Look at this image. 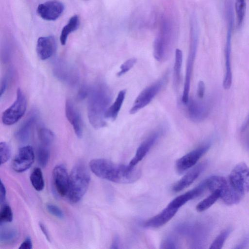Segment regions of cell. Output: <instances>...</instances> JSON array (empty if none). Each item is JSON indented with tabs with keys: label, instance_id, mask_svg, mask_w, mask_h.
<instances>
[{
	"label": "cell",
	"instance_id": "6",
	"mask_svg": "<svg viewBox=\"0 0 249 249\" xmlns=\"http://www.w3.org/2000/svg\"><path fill=\"white\" fill-rule=\"evenodd\" d=\"M206 181L208 190L211 192L219 191L220 198L228 205L238 203L244 196L232 186L228 178L213 176L206 179Z\"/></svg>",
	"mask_w": 249,
	"mask_h": 249
},
{
	"label": "cell",
	"instance_id": "44",
	"mask_svg": "<svg viewBox=\"0 0 249 249\" xmlns=\"http://www.w3.org/2000/svg\"><path fill=\"white\" fill-rule=\"evenodd\" d=\"M120 241L118 236L115 235L112 241L110 249H115L119 248Z\"/></svg>",
	"mask_w": 249,
	"mask_h": 249
},
{
	"label": "cell",
	"instance_id": "12",
	"mask_svg": "<svg viewBox=\"0 0 249 249\" xmlns=\"http://www.w3.org/2000/svg\"><path fill=\"white\" fill-rule=\"evenodd\" d=\"M210 143H207L186 154L178 159L176 163V168L178 172L182 173L193 167L198 160L210 149Z\"/></svg>",
	"mask_w": 249,
	"mask_h": 249
},
{
	"label": "cell",
	"instance_id": "31",
	"mask_svg": "<svg viewBox=\"0 0 249 249\" xmlns=\"http://www.w3.org/2000/svg\"><path fill=\"white\" fill-rule=\"evenodd\" d=\"M235 8L238 28L241 26L245 16L246 3V0H235Z\"/></svg>",
	"mask_w": 249,
	"mask_h": 249
},
{
	"label": "cell",
	"instance_id": "25",
	"mask_svg": "<svg viewBox=\"0 0 249 249\" xmlns=\"http://www.w3.org/2000/svg\"><path fill=\"white\" fill-rule=\"evenodd\" d=\"M79 23V18L77 15H74L70 18L61 32L60 41L61 45H65L66 44L68 36L78 29Z\"/></svg>",
	"mask_w": 249,
	"mask_h": 249
},
{
	"label": "cell",
	"instance_id": "29",
	"mask_svg": "<svg viewBox=\"0 0 249 249\" xmlns=\"http://www.w3.org/2000/svg\"><path fill=\"white\" fill-rule=\"evenodd\" d=\"M219 198L220 193L219 191L212 192L207 197L200 201L196 206V210L199 212H203L212 206Z\"/></svg>",
	"mask_w": 249,
	"mask_h": 249
},
{
	"label": "cell",
	"instance_id": "28",
	"mask_svg": "<svg viewBox=\"0 0 249 249\" xmlns=\"http://www.w3.org/2000/svg\"><path fill=\"white\" fill-rule=\"evenodd\" d=\"M31 183L33 187L37 191L42 190L45 183L42 171L40 168H35L31 173L30 177Z\"/></svg>",
	"mask_w": 249,
	"mask_h": 249
},
{
	"label": "cell",
	"instance_id": "14",
	"mask_svg": "<svg viewBox=\"0 0 249 249\" xmlns=\"http://www.w3.org/2000/svg\"><path fill=\"white\" fill-rule=\"evenodd\" d=\"M52 176L54 187L57 193L62 197L67 196L70 176L65 166L59 164L55 166Z\"/></svg>",
	"mask_w": 249,
	"mask_h": 249
},
{
	"label": "cell",
	"instance_id": "36",
	"mask_svg": "<svg viewBox=\"0 0 249 249\" xmlns=\"http://www.w3.org/2000/svg\"><path fill=\"white\" fill-rule=\"evenodd\" d=\"M137 59L131 58L123 63L120 67V71L117 73V75L120 77L128 72L135 64Z\"/></svg>",
	"mask_w": 249,
	"mask_h": 249
},
{
	"label": "cell",
	"instance_id": "9",
	"mask_svg": "<svg viewBox=\"0 0 249 249\" xmlns=\"http://www.w3.org/2000/svg\"><path fill=\"white\" fill-rule=\"evenodd\" d=\"M167 76L164 75L141 91L130 109V114L136 113L151 102L164 86L167 80Z\"/></svg>",
	"mask_w": 249,
	"mask_h": 249
},
{
	"label": "cell",
	"instance_id": "19",
	"mask_svg": "<svg viewBox=\"0 0 249 249\" xmlns=\"http://www.w3.org/2000/svg\"><path fill=\"white\" fill-rule=\"evenodd\" d=\"M56 49V42L53 36H41L38 38L36 51L38 57L42 60L50 58Z\"/></svg>",
	"mask_w": 249,
	"mask_h": 249
},
{
	"label": "cell",
	"instance_id": "20",
	"mask_svg": "<svg viewBox=\"0 0 249 249\" xmlns=\"http://www.w3.org/2000/svg\"><path fill=\"white\" fill-rule=\"evenodd\" d=\"M206 190H208V188L205 179L194 189L177 196L172 200L168 205L178 210L186 202L199 196Z\"/></svg>",
	"mask_w": 249,
	"mask_h": 249
},
{
	"label": "cell",
	"instance_id": "16",
	"mask_svg": "<svg viewBox=\"0 0 249 249\" xmlns=\"http://www.w3.org/2000/svg\"><path fill=\"white\" fill-rule=\"evenodd\" d=\"M161 133H162V130L161 131V130L155 131L142 142L138 147L135 156L128 164L129 167L131 168H135L136 165L144 158L159 139Z\"/></svg>",
	"mask_w": 249,
	"mask_h": 249
},
{
	"label": "cell",
	"instance_id": "26",
	"mask_svg": "<svg viewBox=\"0 0 249 249\" xmlns=\"http://www.w3.org/2000/svg\"><path fill=\"white\" fill-rule=\"evenodd\" d=\"M18 230L13 227H1L0 241L3 244H12L15 242L18 237Z\"/></svg>",
	"mask_w": 249,
	"mask_h": 249
},
{
	"label": "cell",
	"instance_id": "3",
	"mask_svg": "<svg viewBox=\"0 0 249 249\" xmlns=\"http://www.w3.org/2000/svg\"><path fill=\"white\" fill-rule=\"evenodd\" d=\"M175 25L167 17L161 20L160 30L153 45V54L158 61L166 60L170 55L175 39Z\"/></svg>",
	"mask_w": 249,
	"mask_h": 249
},
{
	"label": "cell",
	"instance_id": "40",
	"mask_svg": "<svg viewBox=\"0 0 249 249\" xmlns=\"http://www.w3.org/2000/svg\"><path fill=\"white\" fill-rule=\"evenodd\" d=\"M205 85L203 81H199L197 89V95L198 98L202 99L205 94Z\"/></svg>",
	"mask_w": 249,
	"mask_h": 249
},
{
	"label": "cell",
	"instance_id": "1",
	"mask_svg": "<svg viewBox=\"0 0 249 249\" xmlns=\"http://www.w3.org/2000/svg\"><path fill=\"white\" fill-rule=\"evenodd\" d=\"M91 171L97 177L118 183L135 182L141 176V171L129 166L114 163L104 159L91 160L89 164Z\"/></svg>",
	"mask_w": 249,
	"mask_h": 249
},
{
	"label": "cell",
	"instance_id": "30",
	"mask_svg": "<svg viewBox=\"0 0 249 249\" xmlns=\"http://www.w3.org/2000/svg\"><path fill=\"white\" fill-rule=\"evenodd\" d=\"M38 136L41 144L49 147L53 142L54 138L53 133L45 127H40L38 130Z\"/></svg>",
	"mask_w": 249,
	"mask_h": 249
},
{
	"label": "cell",
	"instance_id": "10",
	"mask_svg": "<svg viewBox=\"0 0 249 249\" xmlns=\"http://www.w3.org/2000/svg\"><path fill=\"white\" fill-rule=\"evenodd\" d=\"M228 178L232 186L244 195L249 192V167L245 162L237 164Z\"/></svg>",
	"mask_w": 249,
	"mask_h": 249
},
{
	"label": "cell",
	"instance_id": "18",
	"mask_svg": "<svg viewBox=\"0 0 249 249\" xmlns=\"http://www.w3.org/2000/svg\"><path fill=\"white\" fill-rule=\"evenodd\" d=\"M73 68L67 63L58 60L53 64V71L60 80L69 84H73L77 80V75Z\"/></svg>",
	"mask_w": 249,
	"mask_h": 249
},
{
	"label": "cell",
	"instance_id": "46",
	"mask_svg": "<svg viewBox=\"0 0 249 249\" xmlns=\"http://www.w3.org/2000/svg\"><path fill=\"white\" fill-rule=\"evenodd\" d=\"M7 87L6 79L4 78L1 82L0 90V96L2 97L3 94L4 93Z\"/></svg>",
	"mask_w": 249,
	"mask_h": 249
},
{
	"label": "cell",
	"instance_id": "24",
	"mask_svg": "<svg viewBox=\"0 0 249 249\" xmlns=\"http://www.w3.org/2000/svg\"><path fill=\"white\" fill-rule=\"evenodd\" d=\"M125 94V89L120 91L114 103L107 109L105 113L106 119L111 120L116 119L124 101Z\"/></svg>",
	"mask_w": 249,
	"mask_h": 249
},
{
	"label": "cell",
	"instance_id": "13",
	"mask_svg": "<svg viewBox=\"0 0 249 249\" xmlns=\"http://www.w3.org/2000/svg\"><path fill=\"white\" fill-rule=\"evenodd\" d=\"M35 154L32 146L26 145L19 149L12 161V168L18 173L28 169L34 161Z\"/></svg>",
	"mask_w": 249,
	"mask_h": 249
},
{
	"label": "cell",
	"instance_id": "11",
	"mask_svg": "<svg viewBox=\"0 0 249 249\" xmlns=\"http://www.w3.org/2000/svg\"><path fill=\"white\" fill-rule=\"evenodd\" d=\"M184 104L185 105L187 115L193 122H200L209 115L210 105L208 101L199 98H189Z\"/></svg>",
	"mask_w": 249,
	"mask_h": 249
},
{
	"label": "cell",
	"instance_id": "5",
	"mask_svg": "<svg viewBox=\"0 0 249 249\" xmlns=\"http://www.w3.org/2000/svg\"><path fill=\"white\" fill-rule=\"evenodd\" d=\"M199 39V29L197 20L192 16L190 21V45L187 60L186 73L182 96V102L185 104L189 98L191 81L196 57Z\"/></svg>",
	"mask_w": 249,
	"mask_h": 249
},
{
	"label": "cell",
	"instance_id": "35",
	"mask_svg": "<svg viewBox=\"0 0 249 249\" xmlns=\"http://www.w3.org/2000/svg\"><path fill=\"white\" fill-rule=\"evenodd\" d=\"M0 165L4 164L10 158L11 149L6 142H2L0 143Z\"/></svg>",
	"mask_w": 249,
	"mask_h": 249
},
{
	"label": "cell",
	"instance_id": "7",
	"mask_svg": "<svg viewBox=\"0 0 249 249\" xmlns=\"http://www.w3.org/2000/svg\"><path fill=\"white\" fill-rule=\"evenodd\" d=\"M27 107V100L23 91L18 88L17 98L13 104L2 113L1 120L6 125H12L18 122L24 115Z\"/></svg>",
	"mask_w": 249,
	"mask_h": 249
},
{
	"label": "cell",
	"instance_id": "34",
	"mask_svg": "<svg viewBox=\"0 0 249 249\" xmlns=\"http://www.w3.org/2000/svg\"><path fill=\"white\" fill-rule=\"evenodd\" d=\"M13 218V214L11 207L7 204H4L1 207L0 213V225L11 222Z\"/></svg>",
	"mask_w": 249,
	"mask_h": 249
},
{
	"label": "cell",
	"instance_id": "15",
	"mask_svg": "<svg viewBox=\"0 0 249 249\" xmlns=\"http://www.w3.org/2000/svg\"><path fill=\"white\" fill-rule=\"evenodd\" d=\"M64 10L63 4L58 1H49L39 4L36 9L37 14L46 20L57 19Z\"/></svg>",
	"mask_w": 249,
	"mask_h": 249
},
{
	"label": "cell",
	"instance_id": "17",
	"mask_svg": "<svg viewBox=\"0 0 249 249\" xmlns=\"http://www.w3.org/2000/svg\"><path fill=\"white\" fill-rule=\"evenodd\" d=\"M207 163V161H203L192 168L174 184L172 187L173 191L179 192L192 184L205 169Z\"/></svg>",
	"mask_w": 249,
	"mask_h": 249
},
{
	"label": "cell",
	"instance_id": "47",
	"mask_svg": "<svg viewBox=\"0 0 249 249\" xmlns=\"http://www.w3.org/2000/svg\"></svg>",
	"mask_w": 249,
	"mask_h": 249
},
{
	"label": "cell",
	"instance_id": "2",
	"mask_svg": "<svg viewBox=\"0 0 249 249\" xmlns=\"http://www.w3.org/2000/svg\"><path fill=\"white\" fill-rule=\"evenodd\" d=\"M88 116L93 127L100 128L106 125L105 113L111 102L112 96L108 87L103 83L95 84L89 92Z\"/></svg>",
	"mask_w": 249,
	"mask_h": 249
},
{
	"label": "cell",
	"instance_id": "43",
	"mask_svg": "<svg viewBox=\"0 0 249 249\" xmlns=\"http://www.w3.org/2000/svg\"><path fill=\"white\" fill-rule=\"evenodd\" d=\"M39 227H40L42 232H43V233L46 237L47 240L50 242L51 240V239H50L51 238H50V236L49 231H48V230L47 229L46 226L44 225L43 223H42L41 222H40L39 223Z\"/></svg>",
	"mask_w": 249,
	"mask_h": 249
},
{
	"label": "cell",
	"instance_id": "38",
	"mask_svg": "<svg viewBox=\"0 0 249 249\" xmlns=\"http://www.w3.org/2000/svg\"><path fill=\"white\" fill-rule=\"evenodd\" d=\"M46 209L51 214L58 218L62 219L64 216V213L61 209L54 204L51 203L47 204Z\"/></svg>",
	"mask_w": 249,
	"mask_h": 249
},
{
	"label": "cell",
	"instance_id": "22",
	"mask_svg": "<svg viewBox=\"0 0 249 249\" xmlns=\"http://www.w3.org/2000/svg\"><path fill=\"white\" fill-rule=\"evenodd\" d=\"M178 211V209L167 205L159 213L144 222L143 226L145 228H159L172 219Z\"/></svg>",
	"mask_w": 249,
	"mask_h": 249
},
{
	"label": "cell",
	"instance_id": "33",
	"mask_svg": "<svg viewBox=\"0 0 249 249\" xmlns=\"http://www.w3.org/2000/svg\"><path fill=\"white\" fill-rule=\"evenodd\" d=\"M38 163L41 167H45L50 159V151L48 146L40 145L37 151Z\"/></svg>",
	"mask_w": 249,
	"mask_h": 249
},
{
	"label": "cell",
	"instance_id": "39",
	"mask_svg": "<svg viewBox=\"0 0 249 249\" xmlns=\"http://www.w3.org/2000/svg\"><path fill=\"white\" fill-rule=\"evenodd\" d=\"M177 248L175 241L171 237L167 238L161 245L162 249H176Z\"/></svg>",
	"mask_w": 249,
	"mask_h": 249
},
{
	"label": "cell",
	"instance_id": "4",
	"mask_svg": "<svg viewBox=\"0 0 249 249\" xmlns=\"http://www.w3.org/2000/svg\"><path fill=\"white\" fill-rule=\"evenodd\" d=\"M90 179L89 170L84 164L79 162L73 167L67 194L70 202L76 203L81 199L88 189Z\"/></svg>",
	"mask_w": 249,
	"mask_h": 249
},
{
	"label": "cell",
	"instance_id": "23",
	"mask_svg": "<svg viewBox=\"0 0 249 249\" xmlns=\"http://www.w3.org/2000/svg\"><path fill=\"white\" fill-rule=\"evenodd\" d=\"M37 118V112L36 110H33L16 133V137L18 141L24 142L29 139L33 126Z\"/></svg>",
	"mask_w": 249,
	"mask_h": 249
},
{
	"label": "cell",
	"instance_id": "27",
	"mask_svg": "<svg viewBox=\"0 0 249 249\" xmlns=\"http://www.w3.org/2000/svg\"><path fill=\"white\" fill-rule=\"evenodd\" d=\"M183 60L182 52L179 49L175 51V59L174 67V84L176 88H178L180 81V73Z\"/></svg>",
	"mask_w": 249,
	"mask_h": 249
},
{
	"label": "cell",
	"instance_id": "45",
	"mask_svg": "<svg viewBox=\"0 0 249 249\" xmlns=\"http://www.w3.org/2000/svg\"><path fill=\"white\" fill-rule=\"evenodd\" d=\"M89 94V92L85 87L81 88L78 94V97L80 99H84Z\"/></svg>",
	"mask_w": 249,
	"mask_h": 249
},
{
	"label": "cell",
	"instance_id": "32",
	"mask_svg": "<svg viewBox=\"0 0 249 249\" xmlns=\"http://www.w3.org/2000/svg\"><path fill=\"white\" fill-rule=\"evenodd\" d=\"M232 229L228 228L221 231L211 244L210 249H221L231 232Z\"/></svg>",
	"mask_w": 249,
	"mask_h": 249
},
{
	"label": "cell",
	"instance_id": "41",
	"mask_svg": "<svg viewBox=\"0 0 249 249\" xmlns=\"http://www.w3.org/2000/svg\"><path fill=\"white\" fill-rule=\"evenodd\" d=\"M33 248V243L30 237H27L19 247L20 249H31Z\"/></svg>",
	"mask_w": 249,
	"mask_h": 249
},
{
	"label": "cell",
	"instance_id": "37",
	"mask_svg": "<svg viewBox=\"0 0 249 249\" xmlns=\"http://www.w3.org/2000/svg\"><path fill=\"white\" fill-rule=\"evenodd\" d=\"M240 130L245 144L249 148V116L245 120Z\"/></svg>",
	"mask_w": 249,
	"mask_h": 249
},
{
	"label": "cell",
	"instance_id": "8",
	"mask_svg": "<svg viewBox=\"0 0 249 249\" xmlns=\"http://www.w3.org/2000/svg\"><path fill=\"white\" fill-rule=\"evenodd\" d=\"M227 18L228 30L225 50V72L223 82V87L225 89H230L232 80L231 66V38L233 23L232 7H228Z\"/></svg>",
	"mask_w": 249,
	"mask_h": 249
},
{
	"label": "cell",
	"instance_id": "42",
	"mask_svg": "<svg viewBox=\"0 0 249 249\" xmlns=\"http://www.w3.org/2000/svg\"><path fill=\"white\" fill-rule=\"evenodd\" d=\"M0 202L2 203L3 201H4L6 197V191L4 184L3 183L1 180H0Z\"/></svg>",
	"mask_w": 249,
	"mask_h": 249
},
{
	"label": "cell",
	"instance_id": "21",
	"mask_svg": "<svg viewBox=\"0 0 249 249\" xmlns=\"http://www.w3.org/2000/svg\"><path fill=\"white\" fill-rule=\"evenodd\" d=\"M66 116L71 124L76 136L80 138L83 134V124L81 116L72 102L67 100L65 104Z\"/></svg>",
	"mask_w": 249,
	"mask_h": 249
}]
</instances>
